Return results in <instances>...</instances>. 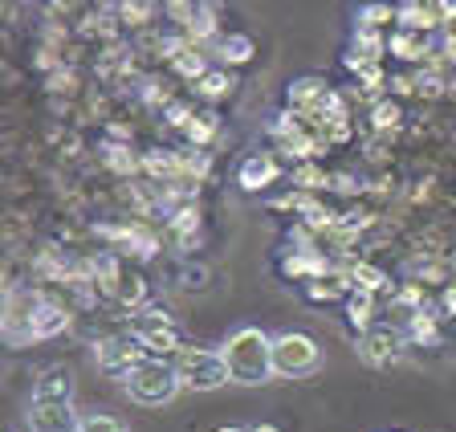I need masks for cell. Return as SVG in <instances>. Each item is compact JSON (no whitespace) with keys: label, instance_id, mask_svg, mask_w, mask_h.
Wrapping results in <instances>:
<instances>
[{"label":"cell","instance_id":"obj_1","mask_svg":"<svg viewBox=\"0 0 456 432\" xmlns=\"http://www.w3.org/2000/svg\"><path fill=\"white\" fill-rule=\"evenodd\" d=\"M220 355L228 363V379L232 384H265L273 375V338L261 327H237L220 343Z\"/></svg>","mask_w":456,"mask_h":432},{"label":"cell","instance_id":"obj_2","mask_svg":"<svg viewBox=\"0 0 456 432\" xmlns=\"http://www.w3.org/2000/svg\"><path fill=\"white\" fill-rule=\"evenodd\" d=\"M123 384L134 403H142V408H163V403H171L175 392H180V375H175V363H167V359H142Z\"/></svg>","mask_w":456,"mask_h":432},{"label":"cell","instance_id":"obj_3","mask_svg":"<svg viewBox=\"0 0 456 432\" xmlns=\"http://www.w3.org/2000/svg\"><path fill=\"white\" fill-rule=\"evenodd\" d=\"M175 375H180V387L191 392H216L228 384V363L220 355V346H183L175 355Z\"/></svg>","mask_w":456,"mask_h":432},{"label":"cell","instance_id":"obj_4","mask_svg":"<svg viewBox=\"0 0 456 432\" xmlns=\"http://www.w3.org/2000/svg\"><path fill=\"white\" fill-rule=\"evenodd\" d=\"M322 367V346L314 343L302 330H285V335L273 338V375H285V379H302V375H314Z\"/></svg>","mask_w":456,"mask_h":432},{"label":"cell","instance_id":"obj_5","mask_svg":"<svg viewBox=\"0 0 456 432\" xmlns=\"http://www.w3.org/2000/svg\"><path fill=\"white\" fill-rule=\"evenodd\" d=\"M20 330L12 335V343H28V338H53L61 330H69V310L53 298H25V314L17 318Z\"/></svg>","mask_w":456,"mask_h":432},{"label":"cell","instance_id":"obj_6","mask_svg":"<svg viewBox=\"0 0 456 432\" xmlns=\"http://www.w3.org/2000/svg\"><path fill=\"white\" fill-rule=\"evenodd\" d=\"M330 94H334V86L326 82V77H318V74L294 77V82L285 86V110H294V115H302V118H310L314 123V118L326 110Z\"/></svg>","mask_w":456,"mask_h":432},{"label":"cell","instance_id":"obj_7","mask_svg":"<svg viewBox=\"0 0 456 432\" xmlns=\"http://www.w3.org/2000/svg\"><path fill=\"white\" fill-rule=\"evenodd\" d=\"M131 338L151 359H167L183 351V338L175 330V322H142V318H131Z\"/></svg>","mask_w":456,"mask_h":432},{"label":"cell","instance_id":"obj_8","mask_svg":"<svg viewBox=\"0 0 456 432\" xmlns=\"http://www.w3.org/2000/svg\"><path fill=\"white\" fill-rule=\"evenodd\" d=\"M142 359H151V355H147L134 338H106V343H98V367H102L110 379H126Z\"/></svg>","mask_w":456,"mask_h":432},{"label":"cell","instance_id":"obj_9","mask_svg":"<svg viewBox=\"0 0 456 432\" xmlns=\"http://www.w3.org/2000/svg\"><path fill=\"white\" fill-rule=\"evenodd\" d=\"M102 232L106 240L114 245V253H134L139 261H151L155 253H159V237H155L151 229H142V224H102Z\"/></svg>","mask_w":456,"mask_h":432},{"label":"cell","instance_id":"obj_10","mask_svg":"<svg viewBox=\"0 0 456 432\" xmlns=\"http://www.w3.org/2000/svg\"><path fill=\"white\" fill-rule=\"evenodd\" d=\"M33 432H77V412L69 400H33L28 403Z\"/></svg>","mask_w":456,"mask_h":432},{"label":"cell","instance_id":"obj_11","mask_svg":"<svg viewBox=\"0 0 456 432\" xmlns=\"http://www.w3.org/2000/svg\"><path fill=\"white\" fill-rule=\"evenodd\" d=\"M277 269H281V278H289V281H318V278H330L334 273V265H330V257L326 253H318V249H310V253H285L281 261H277Z\"/></svg>","mask_w":456,"mask_h":432},{"label":"cell","instance_id":"obj_12","mask_svg":"<svg viewBox=\"0 0 456 432\" xmlns=\"http://www.w3.org/2000/svg\"><path fill=\"white\" fill-rule=\"evenodd\" d=\"M277 180H281V167H277V159L269 151L248 155L245 164H240V172H237V183L245 188V192H265V188H273Z\"/></svg>","mask_w":456,"mask_h":432},{"label":"cell","instance_id":"obj_13","mask_svg":"<svg viewBox=\"0 0 456 432\" xmlns=\"http://www.w3.org/2000/svg\"><path fill=\"white\" fill-rule=\"evenodd\" d=\"M216 61H220V69H240V66H248L253 61V53H256V41L248 37V33H228V37H220L216 45Z\"/></svg>","mask_w":456,"mask_h":432},{"label":"cell","instance_id":"obj_14","mask_svg":"<svg viewBox=\"0 0 456 432\" xmlns=\"http://www.w3.org/2000/svg\"><path fill=\"white\" fill-rule=\"evenodd\" d=\"M338 273L346 278V286H351V289H359V294H375V298H379L383 289L391 286L387 273H383L379 265H370V261H351V265H342Z\"/></svg>","mask_w":456,"mask_h":432},{"label":"cell","instance_id":"obj_15","mask_svg":"<svg viewBox=\"0 0 456 432\" xmlns=\"http://www.w3.org/2000/svg\"><path fill=\"white\" fill-rule=\"evenodd\" d=\"M362 359H367L370 367H383V363H391L395 359V351H399V335L391 327H370L367 335H362Z\"/></svg>","mask_w":456,"mask_h":432},{"label":"cell","instance_id":"obj_16","mask_svg":"<svg viewBox=\"0 0 456 432\" xmlns=\"http://www.w3.org/2000/svg\"><path fill=\"white\" fill-rule=\"evenodd\" d=\"M395 25L408 33H432V29H440V12H436V4L408 0V4H395Z\"/></svg>","mask_w":456,"mask_h":432},{"label":"cell","instance_id":"obj_17","mask_svg":"<svg viewBox=\"0 0 456 432\" xmlns=\"http://www.w3.org/2000/svg\"><path fill=\"white\" fill-rule=\"evenodd\" d=\"M74 395V375H69V367H45L41 371V379L33 384V400H69Z\"/></svg>","mask_w":456,"mask_h":432},{"label":"cell","instance_id":"obj_18","mask_svg":"<svg viewBox=\"0 0 456 432\" xmlns=\"http://www.w3.org/2000/svg\"><path fill=\"white\" fill-rule=\"evenodd\" d=\"M387 53H395L399 61H424L432 53V41L424 33H408V29H395L387 37Z\"/></svg>","mask_w":456,"mask_h":432},{"label":"cell","instance_id":"obj_19","mask_svg":"<svg viewBox=\"0 0 456 432\" xmlns=\"http://www.w3.org/2000/svg\"><path fill=\"white\" fill-rule=\"evenodd\" d=\"M338 298H351V286H346V278H342L338 269H334L330 278H318L305 286V302H314V306H330Z\"/></svg>","mask_w":456,"mask_h":432},{"label":"cell","instance_id":"obj_20","mask_svg":"<svg viewBox=\"0 0 456 432\" xmlns=\"http://www.w3.org/2000/svg\"><path fill=\"white\" fill-rule=\"evenodd\" d=\"M98 155H102V164L110 167L114 175H134V172H139V155L131 151V143H118V139H106V143L98 147Z\"/></svg>","mask_w":456,"mask_h":432},{"label":"cell","instance_id":"obj_21","mask_svg":"<svg viewBox=\"0 0 456 432\" xmlns=\"http://www.w3.org/2000/svg\"><path fill=\"white\" fill-rule=\"evenodd\" d=\"M346 322H351V330L367 335V330L375 327V294H359V289H351V298H346Z\"/></svg>","mask_w":456,"mask_h":432},{"label":"cell","instance_id":"obj_22","mask_svg":"<svg viewBox=\"0 0 456 432\" xmlns=\"http://www.w3.org/2000/svg\"><path fill=\"white\" fill-rule=\"evenodd\" d=\"M232 86H237V77L228 74V69L216 66V69H208V74L196 82V94L204 98V102H220V98L232 94Z\"/></svg>","mask_w":456,"mask_h":432},{"label":"cell","instance_id":"obj_23","mask_svg":"<svg viewBox=\"0 0 456 432\" xmlns=\"http://www.w3.org/2000/svg\"><path fill=\"white\" fill-rule=\"evenodd\" d=\"M408 338L419 346H436L440 343V322L432 310H416V314H408Z\"/></svg>","mask_w":456,"mask_h":432},{"label":"cell","instance_id":"obj_24","mask_svg":"<svg viewBox=\"0 0 456 432\" xmlns=\"http://www.w3.org/2000/svg\"><path fill=\"white\" fill-rule=\"evenodd\" d=\"M351 53H359V58H367V61H375V66H379V58L387 53V37H383L379 29H359V25H354Z\"/></svg>","mask_w":456,"mask_h":432},{"label":"cell","instance_id":"obj_25","mask_svg":"<svg viewBox=\"0 0 456 432\" xmlns=\"http://www.w3.org/2000/svg\"><path fill=\"white\" fill-rule=\"evenodd\" d=\"M216 131H220V115H216V110H200V115L188 123V131H183V134L191 139V147H196V151H204V147L216 139Z\"/></svg>","mask_w":456,"mask_h":432},{"label":"cell","instance_id":"obj_26","mask_svg":"<svg viewBox=\"0 0 456 432\" xmlns=\"http://www.w3.org/2000/svg\"><path fill=\"white\" fill-rule=\"evenodd\" d=\"M155 12H159V9H155L151 0H126V4H114L118 25H131V29H147Z\"/></svg>","mask_w":456,"mask_h":432},{"label":"cell","instance_id":"obj_27","mask_svg":"<svg viewBox=\"0 0 456 432\" xmlns=\"http://www.w3.org/2000/svg\"><path fill=\"white\" fill-rule=\"evenodd\" d=\"M114 298L123 302V306H131V314H139V310L147 306V302H151V286H147V281H142L139 273H126L123 286H118V294H114Z\"/></svg>","mask_w":456,"mask_h":432},{"label":"cell","instance_id":"obj_28","mask_svg":"<svg viewBox=\"0 0 456 432\" xmlns=\"http://www.w3.org/2000/svg\"><path fill=\"white\" fill-rule=\"evenodd\" d=\"M289 180H294L297 192H322V188H330V175H326L318 164H294Z\"/></svg>","mask_w":456,"mask_h":432},{"label":"cell","instance_id":"obj_29","mask_svg":"<svg viewBox=\"0 0 456 432\" xmlns=\"http://www.w3.org/2000/svg\"><path fill=\"white\" fill-rule=\"evenodd\" d=\"M171 69L180 77H188V82H200V77L208 74V58H204V49H196V45H188L180 53V58L171 61Z\"/></svg>","mask_w":456,"mask_h":432},{"label":"cell","instance_id":"obj_30","mask_svg":"<svg viewBox=\"0 0 456 432\" xmlns=\"http://www.w3.org/2000/svg\"><path fill=\"white\" fill-rule=\"evenodd\" d=\"M399 123H403V110H399L395 98H383V102H375V110H370V126H375V131L387 134V131H395Z\"/></svg>","mask_w":456,"mask_h":432},{"label":"cell","instance_id":"obj_31","mask_svg":"<svg viewBox=\"0 0 456 432\" xmlns=\"http://www.w3.org/2000/svg\"><path fill=\"white\" fill-rule=\"evenodd\" d=\"M167 229L175 232L180 240H191V232L200 229V208H196V204H183V208H175V212H171V221H167Z\"/></svg>","mask_w":456,"mask_h":432},{"label":"cell","instance_id":"obj_32","mask_svg":"<svg viewBox=\"0 0 456 432\" xmlns=\"http://www.w3.org/2000/svg\"><path fill=\"white\" fill-rule=\"evenodd\" d=\"M318 204H322V200H318L314 192H297V188H294V192H285V196H273V208L277 212H297V216H305V212L318 208Z\"/></svg>","mask_w":456,"mask_h":432},{"label":"cell","instance_id":"obj_33","mask_svg":"<svg viewBox=\"0 0 456 432\" xmlns=\"http://www.w3.org/2000/svg\"><path fill=\"white\" fill-rule=\"evenodd\" d=\"M391 20H395V9H391V4H379V0L359 9V29H383Z\"/></svg>","mask_w":456,"mask_h":432},{"label":"cell","instance_id":"obj_34","mask_svg":"<svg viewBox=\"0 0 456 432\" xmlns=\"http://www.w3.org/2000/svg\"><path fill=\"white\" fill-rule=\"evenodd\" d=\"M77 432H126V424L114 420L110 412H86L77 416Z\"/></svg>","mask_w":456,"mask_h":432},{"label":"cell","instance_id":"obj_35","mask_svg":"<svg viewBox=\"0 0 456 432\" xmlns=\"http://www.w3.org/2000/svg\"><path fill=\"white\" fill-rule=\"evenodd\" d=\"M416 94L419 98H440V94H444V74L419 69V74H416Z\"/></svg>","mask_w":456,"mask_h":432},{"label":"cell","instance_id":"obj_36","mask_svg":"<svg viewBox=\"0 0 456 432\" xmlns=\"http://www.w3.org/2000/svg\"><path fill=\"white\" fill-rule=\"evenodd\" d=\"M45 86H49V94H74V90H77V74L61 66V69H53V74L45 77Z\"/></svg>","mask_w":456,"mask_h":432},{"label":"cell","instance_id":"obj_37","mask_svg":"<svg viewBox=\"0 0 456 432\" xmlns=\"http://www.w3.org/2000/svg\"><path fill=\"white\" fill-rule=\"evenodd\" d=\"M191 118H196V110H191L188 102H167V106H163V123H167V126H180V131H188Z\"/></svg>","mask_w":456,"mask_h":432},{"label":"cell","instance_id":"obj_38","mask_svg":"<svg viewBox=\"0 0 456 432\" xmlns=\"http://www.w3.org/2000/svg\"><path fill=\"white\" fill-rule=\"evenodd\" d=\"M359 86H362V90H367V94H379V90H383V86H387V74H383V69H379V66H370V69H367V74H359Z\"/></svg>","mask_w":456,"mask_h":432},{"label":"cell","instance_id":"obj_39","mask_svg":"<svg viewBox=\"0 0 456 432\" xmlns=\"http://www.w3.org/2000/svg\"><path fill=\"white\" fill-rule=\"evenodd\" d=\"M387 86L395 90V98H411L416 94V74H391Z\"/></svg>","mask_w":456,"mask_h":432},{"label":"cell","instance_id":"obj_40","mask_svg":"<svg viewBox=\"0 0 456 432\" xmlns=\"http://www.w3.org/2000/svg\"><path fill=\"white\" fill-rule=\"evenodd\" d=\"M330 188L334 192H342V196H359L362 192V183H354V175H346V172L330 175Z\"/></svg>","mask_w":456,"mask_h":432},{"label":"cell","instance_id":"obj_41","mask_svg":"<svg viewBox=\"0 0 456 432\" xmlns=\"http://www.w3.org/2000/svg\"><path fill=\"white\" fill-rule=\"evenodd\" d=\"M440 310L456 318V281H448V286L440 289Z\"/></svg>","mask_w":456,"mask_h":432},{"label":"cell","instance_id":"obj_42","mask_svg":"<svg viewBox=\"0 0 456 432\" xmlns=\"http://www.w3.org/2000/svg\"><path fill=\"white\" fill-rule=\"evenodd\" d=\"M436 12H440V25H452V20H456V4H452V0H436Z\"/></svg>","mask_w":456,"mask_h":432},{"label":"cell","instance_id":"obj_43","mask_svg":"<svg viewBox=\"0 0 456 432\" xmlns=\"http://www.w3.org/2000/svg\"><path fill=\"white\" fill-rule=\"evenodd\" d=\"M248 432H281V428H277V424H253Z\"/></svg>","mask_w":456,"mask_h":432},{"label":"cell","instance_id":"obj_44","mask_svg":"<svg viewBox=\"0 0 456 432\" xmlns=\"http://www.w3.org/2000/svg\"><path fill=\"white\" fill-rule=\"evenodd\" d=\"M216 432H248V428H240V424H224V428H216Z\"/></svg>","mask_w":456,"mask_h":432}]
</instances>
